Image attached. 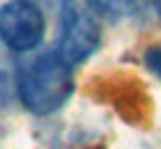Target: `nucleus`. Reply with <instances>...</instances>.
<instances>
[{
    "mask_svg": "<svg viewBox=\"0 0 161 149\" xmlns=\"http://www.w3.org/2000/svg\"><path fill=\"white\" fill-rule=\"evenodd\" d=\"M73 65L58 51L37 56L19 77V100L35 117L58 112L73 96Z\"/></svg>",
    "mask_w": 161,
    "mask_h": 149,
    "instance_id": "nucleus-1",
    "label": "nucleus"
},
{
    "mask_svg": "<svg viewBox=\"0 0 161 149\" xmlns=\"http://www.w3.org/2000/svg\"><path fill=\"white\" fill-rule=\"evenodd\" d=\"M101 45V28L96 19L75 0H61V30L56 49L70 65L86 61Z\"/></svg>",
    "mask_w": 161,
    "mask_h": 149,
    "instance_id": "nucleus-2",
    "label": "nucleus"
},
{
    "mask_svg": "<svg viewBox=\"0 0 161 149\" xmlns=\"http://www.w3.org/2000/svg\"><path fill=\"white\" fill-rule=\"evenodd\" d=\"M44 37V14L33 0H9L0 7V40L12 51H31Z\"/></svg>",
    "mask_w": 161,
    "mask_h": 149,
    "instance_id": "nucleus-3",
    "label": "nucleus"
},
{
    "mask_svg": "<svg viewBox=\"0 0 161 149\" xmlns=\"http://www.w3.org/2000/svg\"><path fill=\"white\" fill-rule=\"evenodd\" d=\"M49 3H52V0H49Z\"/></svg>",
    "mask_w": 161,
    "mask_h": 149,
    "instance_id": "nucleus-8",
    "label": "nucleus"
},
{
    "mask_svg": "<svg viewBox=\"0 0 161 149\" xmlns=\"http://www.w3.org/2000/svg\"><path fill=\"white\" fill-rule=\"evenodd\" d=\"M152 5H154V9H157V14H159V19H161V0H152Z\"/></svg>",
    "mask_w": 161,
    "mask_h": 149,
    "instance_id": "nucleus-7",
    "label": "nucleus"
},
{
    "mask_svg": "<svg viewBox=\"0 0 161 149\" xmlns=\"http://www.w3.org/2000/svg\"><path fill=\"white\" fill-rule=\"evenodd\" d=\"M145 65L149 72L161 79V47H152L145 51Z\"/></svg>",
    "mask_w": 161,
    "mask_h": 149,
    "instance_id": "nucleus-6",
    "label": "nucleus"
},
{
    "mask_svg": "<svg viewBox=\"0 0 161 149\" xmlns=\"http://www.w3.org/2000/svg\"><path fill=\"white\" fill-rule=\"evenodd\" d=\"M152 0H84V5L91 12L105 16L110 21L119 19H136L145 16Z\"/></svg>",
    "mask_w": 161,
    "mask_h": 149,
    "instance_id": "nucleus-5",
    "label": "nucleus"
},
{
    "mask_svg": "<svg viewBox=\"0 0 161 149\" xmlns=\"http://www.w3.org/2000/svg\"><path fill=\"white\" fill-rule=\"evenodd\" d=\"M101 84V100L105 98L110 105H114L119 117H124L133 126H147L152 117V103L140 82L131 79L126 75L98 79Z\"/></svg>",
    "mask_w": 161,
    "mask_h": 149,
    "instance_id": "nucleus-4",
    "label": "nucleus"
}]
</instances>
